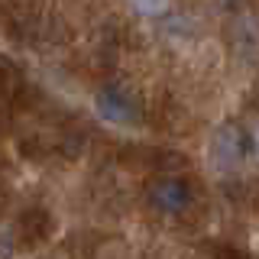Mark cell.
I'll return each instance as SVG.
<instances>
[{"instance_id":"6da1fadb","label":"cell","mask_w":259,"mask_h":259,"mask_svg":"<svg viewBox=\"0 0 259 259\" xmlns=\"http://www.w3.org/2000/svg\"><path fill=\"white\" fill-rule=\"evenodd\" d=\"M191 198H194L191 185L178 175H159V178H152L149 188H146L149 207L156 210V214H165V217L185 214V210L191 207Z\"/></svg>"},{"instance_id":"7a4b0ae2","label":"cell","mask_w":259,"mask_h":259,"mask_svg":"<svg viewBox=\"0 0 259 259\" xmlns=\"http://www.w3.org/2000/svg\"><path fill=\"white\" fill-rule=\"evenodd\" d=\"M94 107L101 113V120H107V123H136L143 113L140 101L120 84H104L94 94Z\"/></svg>"},{"instance_id":"3957f363","label":"cell","mask_w":259,"mask_h":259,"mask_svg":"<svg viewBox=\"0 0 259 259\" xmlns=\"http://www.w3.org/2000/svg\"><path fill=\"white\" fill-rule=\"evenodd\" d=\"M210 149H214V156L221 165H237L249 156V149H253V140H249V133L237 123H224L221 130L214 133V140H210Z\"/></svg>"},{"instance_id":"277c9868","label":"cell","mask_w":259,"mask_h":259,"mask_svg":"<svg viewBox=\"0 0 259 259\" xmlns=\"http://www.w3.org/2000/svg\"><path fill=\"white\" fill-rule=\"evenodd\" d=\"M52 214H49L46 207H32V210H26V214L20 217V237H23V243L26 246H36V243H42L49 233H52Z\"/></svg>"},{"instance_id":"5b68a950","label":"cell","mask_w":259,"mask_h":259,"mask_svg":"<svg viewBox=\"0 0 259 259\" xmlns=\"http://www.w3.org/2000/svg\"><path fill=\"white\" fill-rule=\"evenodd\" d=\"M20 97H23V75L13 65L0 62V117H7V113L16 110Z\"/></svg>"},{"instance_id":"8992f818","label":"cell","mask_w":259,"mask_h":259,"mask_svg":"<svg viewBox=\"0 0 259 259\" xmlns=\"http://www.w3.org/2000/svg\"><path fill=\"white\" fill-rule=\"evenodd\" d=\"M16 249V230H4L0 233V259H10Z\"/></svg>"},{"instance_id":"52a82bcc","label":"cell","mask_w":259,"mask_h":259,"mask_svg":"<svg viewBox=\"0 0 259 259\" xmlns=\"http://www.w3.org/2000/svg\"><path fill=\"white\" fill-rule=\"evenodd\" d=\"M210 253L221 256V259H243L240 249L237 246H227V243H214V246H210Z\"/></svg>"}]
</instances>
